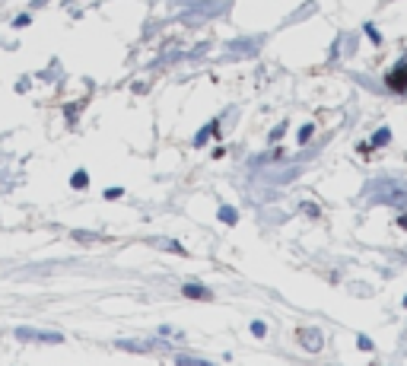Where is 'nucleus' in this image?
<instances>
[{
	"instance_id": "1",
	"label": "nucleus",
	"mask_w": 407,
	"mask_h": 366,
	"mask_svg": "<svg viewBox=\"0 0 407 366\" xmlns=\"http://www.w3.org/2000/svg\"><path fill=\"white\" fill-rule=\"evenodd\" d=\"M388 86L395 93H404L407 90V61H398V64H395V70L388 73Z\"/></svg>"
},
{
	"instance_id": "2",
	"label": "nucleus",
	"mask_w": 407,
	"mask_h": 366,
	"mask_svg": "<svg viewBox=\"0 0 407 366\" xmlns=\"http://www.w3.org/2000/svg\"><path fill=\"white\" fill-rule=\"evenodd\" d=\"M300 341H302L305 350H312V354H315V350H322L324 335H322L318 328H302V331H300Z\"/></svg>"
},
{
	"instance_id": "3",
	"label": "nucleus",
	"mask_w": 407,
	"mask_h": 366,
	"mask_svg": "<svg viewBox=\"0 0 407 366\" xmlns=\"http://www.w3.org/2000/svg\"><path fill=\"white\" fill-rule=\"evenodd\" d=\"M181 296H188V300H213V290L204 287V283H185Z\"/></svg>"
},
{
	"instance_id": "4",
	"label": "nucleus",
	"mask_w": 407,
	"mask_h": 366,
	"mask_svg": "<svg viewBox=\"0 0 407 366\" xmlns=\"http://www.w3.org/2000/svg\"><path fill=\"white\" fill-rule=\"evenodd\" d=\"M70 188H77V192H86V188H90V172H86V169H77V172L70 175Z\"/></svg>"
},
{
	"instance_id": "5",
	"label": "nucleus",
	"mask_w": 407,
	"mask_h": 366,
	"mask_svg": "<svg viewBox=\"0 0 407 366\" xmlns=\"http://www.w3.org/2000/svg\"><path fill=\"white\" fill-rule=\"evenodd\" d=\"M216 127H220V121H210L207 127H201V131L194 134V140H191V144H194V147H204V144H207V140H210V134L216 131Z\"/></svg>"
},
{
	"instance_id": "6",
	"label": "nucleus",
	"mask_w": 407,
	"mask_h": 366,
	"mask_svg": "<svg viewBox=\"0 0 407 366\" xmlns=\"http://www.w3.org/2000/svg\"><path fill=\"white\" fill-rule=\"evenodd\" d=\"M36 341H42V344H64V335H60V331H38Z\"/></svg>"
},
{
	"instance_id": "7",
	"label": "nucleus",
	"mask_w": 407,
	"mask_h": 366,
	"mask_svg": "<svg viewBox=\"0 0 407 366\" xmlns=\"http://www.w3.org/2000/svg\"><path fill=\"white\" fill-rule=\"evenodd\" d=\"M216 216H220V223H229V226H233V223L239 220V214H236V207H229V204H223L220 210H216Z\"/></svg>"
},
{
	"instance_id": "8",
	"label": "nucleus",
	"mask_w": 407,
	"mask_h": 366,
	"mask_svg": "<svg viewBox=\"0 0 407 366\" xmlns=\"http://www.w3.org/2000/svg\"><path fill=\"white\" fill-rule=\"evenodd\" d=\"M388 137H391V131H388V127H379V131H376V137H372V147H385V144H388Z\"/></svg>"
},
{
	"instance_id": "9",
	"label": "nucleus",
	"mask_w": 407,
	"mask_h": 366,
	"mask_svg": "<svg viewBox=\"0 0 407 366\" xmlns=\"http://www.w3.org/2000/svg\"><path fill=\"white\" fill-rule=\"evenodd\" d=\"M73 239H80V242H96V239H102L99 233H86V229H73Z\"/></svg>"
},
{
	"instance_id": "10",
	"label": "nucleus",
	"mask_w": 407,
	"mask_h": 366,
	"mask_svg": "<svg viewBox=\"0 0 407 366\" xmlns=\"http://www.w3.org/2000/svg\"><path fill=\"white\" fill-rule=\"evenodd\" d=\"M13 335H16L19 341H36V335H38V331H36V328H16V331H13Z\"/></svg>"
},
{
	"instance_id": "11",
	"label": "nucleus",
	"mask_w": 407,
	"mask_h": 366,
	"mask_svg": "<svg viewBox=\"0 0 407 366\" xmlns=\"http://www.w3.org/2000/svg\"><path fill=\"white\" fill-rule=\"evenodd\" d=\"M312 131H315L312 125H302V127H300V144H309V140H312Z\"/></svg>"
},
{
	"instance_id": "12",
	"label": "nucleus",
	"mask_w": 407,
	"mask_h": 366,
	"mask_svg": "<svg viewBox=\"0 0 407 366\" xmlns=\"http://www.w3.org/2000/svg\"><path fill=\"white\" fill-rule=\"evenodd\" d=\"M156 246L169 249V252H179V255H185V249H181V246H179V242H162V239H159V242H156Z\"/></svg>"
},
{
	"instance_id": "13",
	"label": "nucleus",
	"mask_w": 407,
	"mask_h": 366,
	"mask_svg": "<svg viewBox=\"0 0 407 366\" xmlns=\"http://www.w3.org/2000/svg\"><path fill=\"white\" fill-rule=\"evenodd\" d=\"M29 23H32V16H29V13H19V16L13 19V26H16V29H23V26H29Z\"/></svg>"
},
{
	"instance_id": "14",
	"label": "nucleus",
	"mask_w": 407,
	"mask_h": 366,
	"mask_svg": "<svg viewBox=\"0 0 407 366\" xmlns=\"http://www.w3.org/2000/svg\"><path fill=\"white\" fill-rule=\"evenodd\" d=\"M252 335L255 338H264V335H268V325H264V322H252Z\"/></svg>"
},
{
	"instance_id": "15",
	"label": "nucleus",
	"mask_w": 407,
	"mask_h": 366,
	"mask_svg": "<svg viewBox=\"0 0 407 366\" xmlns=\"http://www.w3.org/2000/svg\"><path fill=\"white\" fill-rule=\"evenodd\" d=\"M179 363H191V366H207V360H198V357H185V354H179Z\"/></svg>"
},
{
	"instance_id": "16",
	"label": "nucleus",
	"mask_w": 407,
	"mask_h": 366,
	"mask_svg": "<svg viewBox=\"0 0 407 366\" xmlns=\"http://www.w3.org/2000/svg\"><path fill=\"white\" fill-rule=\"evenodd\" d=\"M121 194H125V188H118V185H115V188H108V192H105V198H108V201H118Z\"/></svg>"
},
{
	"instance_id": "17",
	"label": "nucleus",
	"mask_w": 407,
	"mask_h": 366,
	"mask_svg": "<svg viewBox=\"0 0 407 366\" xmlns=\"http://www.w3.org/2000/svg\"><path fill=\"white\" fill-rule=\"evenodd\" d=\"M366 36H369V38H372V42H376V45L382 42V36H379V29H376V26H366Z\"/></svg>"
},
{
	"instance_id": "18",
	"label": "nucleus",
	"mask_w": 407,
	"mask_h": 366,
	"mask_svg": "<svg viewBox=\"0 0 407 366\" xmlns=\"http://www.w3.org/2000/svg\"><path fill=\"white\" fill-rule=\"evenodd\" d=\"M283 131H287V125H277V127H274V131H270V140H274V144H277V140H280V137H283Z\"/></svg>"
},
{
	"instance_id": "19",
	"label": "nucleus",
	"mask_w": 407,
	"mask_h": 366,
	"mask_svg": "<svg viewBox=\"0 0 407 366\" xmlns=\"http://www.w3.org/2000/svg\"><path fill=\"white\" fill-rule=\"evenodd\" d=\"M356 344H359V350H372V341H369L366 335H359V338H356Z\"/></svg>"
},
{
	"instance_id": "20",
	"label": "nucleus",
	"mask_w": 407,
	"mask_h": 366,
	"mask_svg": "<svg viewBox=\"0 0 407 366\" xmlns=\"http://www.w3.org/2000/svg\"><path fill=\"white\" fill-rule=\"evenodd\" d=\"M42 4H48V0H36V4H32V6H42Z\"/></svg>"
}]
</instances>
